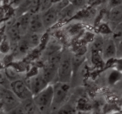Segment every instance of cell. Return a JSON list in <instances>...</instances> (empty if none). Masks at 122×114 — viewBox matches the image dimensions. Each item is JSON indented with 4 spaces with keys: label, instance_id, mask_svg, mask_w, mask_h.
I'll return each instance as SVG.
<instances>
[{
    "label": "cell",
    "instance_id": "obj_1",
    "mask_svg": "<svg viewBox=\"0 0 122 114\" xmlns=\"http://www.w3.org/2000/svg\"><path fill=\"white\" fill-rule=\"evenodd\" d=\"M73 74V57L67 51L62 53L57 69V81L70 84Z\"/></svg>",
    "mask_w": 122,
    "mask_h": 114
},
{
    "label": "cell",
    "instance_id": "obj_2",
    "mask_svg": "<svg viewBox=\"0 0 122 114\" xmlns=\"http://www.w3.org/2000/svg\"><path fill=\"white\" fill-rule=\"evenodd\" d=\"M53 86V99L51 111L54 112L66 104L69 90L70 85L68 83L56 81Z\"/></svg>",
    "mask_w": 122,
    "mask_h": 114
},
{
    "label": "cell",
    "instance_id": "obj_3",
    "mask_svg": "<svg viewBox=\"0 0 122 114\" xmlns=\"http://www.w3.org/2000/svg\"><path fill=\"white\" fill-rule=\"evenodd\" d=\"M53 99V86L49 84L45 89L33 97L37 109L41 113L51 110Z\"/></svg>",
    "mask_w": 122,
    "mask_h": 114
},
{
    "label": "cell",
    "instance_id": "obj_4",
    "mask_svg": "<svg viewBox=\"0 0 122 114\" xmlns=\"http://www.w3.org/2000/svg\"><path fill=\"white\" fill-rule=\"evenodd\" d=\"M0 96L3 109L8 113L16 108L21 103L20 99L9 88L2 87L0 89Z\"/></svg>",
    "mask_w": 122,
    "mask_h": 114
},
{
    "label": "cell",
    "instance_id": "obj_5",
    "mask_svg": "<svg viewBox=\"0 0 122 114\" xmlns=\"http://www.w3.org/2000/svg\"><path fill=\"white\" fill-rule=\"evenodd\" d=\"M10 90L21 102L33 98V95L28 85L21 79L11 82Z\"/></svg>",
    "mask_w": 122,
    "mask_h": 114
},
{
    "label": "cell",
    "instance_id": "obj_6",
    "mask_svg": "<svg viewBox=\"0 0 122 114\" xmlns=\"http://www.w3.org/2000/svg\"><path fill=\"white\" fill-rule=\"evenodd\" d=\"M29 87L32 93L33 97L45 89L50 84L44 78L42 74H39L32 76L29 80Z\"/></svg>",
    "mask_w": 122,
    "mask_h": 114
},
{
    "label": "cell",
    "instance_id": "obj_7",
    "mask_svg": "<svg viewBox=\"0 0 122 114\" xmlns=\"http://www.w3.org/2000/svg\"><path fill=\"white\" fill-rule=\"evenodd\" d=\"M41 15L43 23L46 29L52 27L57 22H58L59 11L54 5L51 8L46 10V11L41 13Z\"/></svg>",
    "mask_w": 122,
    "mask_h": 114
},
{
    "label": "cell",
    "instance_id": "obj_8",
    "mask_svg": "<svg viewBox=\"0 0 122 114\" xmlns=\"http://www.w3.org/2000/svg\"><path fill=\"white\" fill-rule=\"evenodd\" d=\"M101 52L105 61L117 57V44L113 38L104 40Z\"/></svg>",
    "mask_w": 122,
    "mask_h": 114
},
{
    "label": "cell",
    "instance_id": "obj_9",
    "mask_svg": "<svg viewBox=\"0 0 122 114\" xmlns=\"http://www.w3.org/2000/svg\"><path fill=\"white\" fill-rule=\"evenodd\" d=\"M46 29L43 23L41 13H37L32 14L29 26L28 32L42 35Z\"/></svg>",
    "mask_w": 122,
    "mask_h": 114
},
{
    "label": "cell",
    "instance_id": "obj_10",
    "mask_svg": "<svg viewBox=\"0 0 122 114\" xmlns=\"http://www.w3.org/2000/svg\"><path fill=\"white\" fill-rule=\"evenodd\" d=\"M39 13V0H23L17 8L19 16L26 13Z\"/></svg>",
    "mask_w": 122,
    "mask_h": 114
},
{
    "label": "cell",
    "instance_id": "obj_11",
    "mask_svg": "<svg viewBox=\"0 0 122 114\" xmlns=\"http://www.w3.org/2000/svg\"><path fill=\"white\" fill-rule=\"evenodd\" d=\"M32 14H33L29 12L26 13L19 16L17 20L15 21V24L20 30V33L22 37L26 35L28 33L29 26Z\"/></svg>",
    "mask_w": 122,
    "mask_h": 114
},
{
    "label": "cell",
    "instance_id": "obj_12",
    "mask_svg": "<svg viewBox=\"0 0 122 114\" xmlns=\"http://www.w3.org/2000/svg\"><path fill=\"white\" fill-rule=\"evenodd\" d=\"M80 8L70 4L59 12L58 22H66L72 19L77 13Z\"/></svg>",
    "mask_w": 122,
    "mask_h": 114
},
{
    "label": "cell",
    "instance_id": "obj_13",
    "mask_svg": "<svg viewBox=\"0 0 122 114\" xmlns=\"http://www.w3.org/2000/svg\"><path fill=\"white\" fill-rule=\"evenodd\" d=\"M110 23L115 26L122 22V4L111 8L108 14Z\"/></svg>",
    "mask_w": 122,
    "mask_h": 114
},
{
    "label": "cell",
    "instance_id": "obj_14",
    "mask_svg": "<svg viewBox=\"0 0 122 114\" xmlns=\"http://www.w3.org/2000/svg\"><path fill=\"white\" fill-rule=\"evenodd\" d=\"M20 30L15 23L10 25L7 30V38L11 43H19L21 38Z\"/></svg>",
    "mask_w": 122,
    "mask_h": 114
},
{
    "label": "cell",
    "instance_id": "obj_15",
    "mask_svg": "<svg viewBox=\"0 0 122 114\" xmlns=\"http://www.w3.org/2000/svg\"><path fill=\"white\" fill-rule=\"evenodd\" d=\"M42 35V34L28 32L26 35L23 36V38L29 49L35 48L40 44Z\"/></svg>",
    "mask_w": 122,
    "mask_h": 114
},
{
    "label": "cell",
    "instance_id": "obj_16",
    "mask_svg": "<svg viewBox=\"0 0 122 114\" xmlns=\"http://www.w3.org/2000/svg\"><path fill=\"white\" fill-rule=\"evenodd\" d=\"M4 72L7 78L11 82L20 79L19 77V71L13 66L8 65L6 66L4 69Z\"/></svg>",
    "mask_w": 122,
    "mask_h": 114
},
{
    "label": "cell",
    "instance_id": "obj_17",
    "mask_svg": "<svg viewBox=\"0 0 122 114\" xmlns=\"http://www.w3.org/2000/svg\"><path fill=\"white\" fill-rule=\"evenodd\" d=\"M56 114H76V109L73 106L69 104H64L54 112Z\"/></svg>",
    "mask_w": 122,
    "mask_h": 114
},
{
    "label": "cell",
    "instance_id": "obj_18",
    "mask_svg": "<svg viewBox=\"0 0 122 114\" xmlns=\"http://www.w3.org/2000/svg\"><path fill=\"white\" fill-rule=\"evenodd\" d=\"M113 39L116 44L122 41V22L120 23L113 29Z\"/></svg>",
    "mask_w": 122,
    "mask_h": 114
},
{
    "label": "cell",
    "instance_id": "obj_19",
    "mask_svg": "<svg viewBox=\"0 0 122 114\" xmlns=\"http://www.w3.org/2000/svg\"><path fill=\"white\" fill-rule=\"evenodd\" d=\"M53 5L52 0H39V13H42Z\"/></svg>",
    "mask_w": 122,
    "mask_h": 114
},
{
    "label": "cell",
    "instance_id": "obj_20",
    "mask_svg": "<svg viewBox=\"0 0 122 114\" xmlns=\"http://www.w3.org/2000/svg\"><path fill=\"white\" fill-rule=\"evenodd\" d=\"M0 85L1 87L10 89L11 82L8 80L6 76L4 69L0 71Z\"/></svg>",
    "mask_w": 122,
    "mask_h": 114
},
{
    "label": "cell",
    "instance_id": "obj_21",
    "mask_svg": "<svg viewBox=\"0 0 122 114\" xmlns=\"http://www.w3.org/2000/svg\"><path fill=\"white\" fill-rule=\"evenodd\" d=\"M11 49V43L7 38L2 39L0 42V53L2 54H7Z\"/></svg>",
    "mask_w": 122,
    "mask_h": 114
},
{
    "label": "cell",
    "instance_id": "obj_22",
    "mask_svg": "<svg viewBox=\"0 0 122 114\" xmlns=\"http://www.w3.org/2000/svg\"><path fill=\"white\" fill-rule=\"evenodd\" d=\"M70 2L69 1V0H62L60 2H58V3H56L55 4H53L54 5V7L58 10V11H60L64 9L65 7H66L68 5L70 4Z\"/></svg>",
    "mask_w": 122,
    "mask_h": 114
},
{
    "label": "cell",
    "instance_id": "obj_23",
    "mask_svg": "<svg viewBox=\"0 0 122 114\" xmlns=\"http://www.w3.org/2000/svg\"><path fill=\"white\" fill-rule=\"evenodd\" d=\"M70 4L76 6V7L81 8L85 5L86 0H69Z\"/></svg>",
    "mask_w": 122,
    "mask_h": 114
},
{
    "label": "cell",
    "instance_id": "obj_24",
    "mask_svg": "<svg viewBox=\"0 0 122 114\" xmlns=\"http://www.w3.org/2000/svg\"><path fill=\"white\" fill-rule=\"evenodd\" d=\"M122 4V0H109V5L110 8Z\"/></svg>",
    "mask_w": 122,
    "mask_h": 114
},
{
    "label": "cell",
    "instance_id": "obj_25",
    "mask_svg": "<svg viewBox=\"0 0 122 114\" xmlns=\"http://www.w3.org/2000/svg\"><path fill=\"white\" fill-rule=\"evenodd\" d=\"M117 57H122V41L117 44Z\"/></svg>",
    "mask_w": 122,
    "mask_h": 114
},
{
    "label": "cell",
    "instance_id": "obj_26",
    "mask_svg": "<svg viewBox=\"0 0 122 114\" xmlns=\"http://www.w3.org/2000/svg\"><path fill=\"white\" fill-rule=\"evenodd\" d=\"M23 0H11V5L13 7L17 8L23 2Z\"/></svg>",
    "mask_w": 122,
    "mask_h": 114
},
{
    "label": "cell",
    "instance_id": "obj_27",
    "mask_svg": "<svg viewBox=\"0 0 122 114\" xmlns=\"http://www.w3.org/2000/svg\"><path fill=\"white\" fill-rule=\"evenodd\" d=\"M110 114H122V110H120V111H114V112H112Z\"/></svg>",
    "mask_w": 122,
    "mask_h": 114
},
{
    "label": "cell",
    "instance_id": "obj_28",
    "mask_svg": "<svg viewBox=\"0 0 122 114\" xmlns=\"http://www.w3.org/2000/svg\"><path fill=\"white\" fill-rule=\"evenodd\" d=\"M62 0H52V4H55L56 3H58V2H60V1H61Z\"/></svg>",
    "mask_w": 122,
    "mask_h": 114
},
{
    "label": "cell",
    "instance_id": "obj_29",
    "mask_svg": "<svg viewBox=\"0 0 122 114\" xmlns=\"http://www.w3.org/2000/svg\"><path fill=\"white\" fill-rule=\"evenodd\" d=\"M1 109H3V108H2V104L1 103V102H0V111Z\"/></svg>",
    "mask_w": 122,
    "mask_h": 114
},
{
    "label": "cell",
    "instance_id": "obj_30",
    "mask_svg": "<svg viewBox=\"0 0 122 114\" xmlns=\"http://www.w3.org/2000/svg\"><path fill=\"white\" fill-rule=\"evenodd\" d=\"M2 65H1V63H0V71L2 70V69H2Z\"/></svg>",
    "mask_w": 122,
    "mask_h": 114
},
{
    "label": "cell",
    "instance_id": "obj_31",
    "mask_svg": "<svg viewBox=\"0 0 122 114\" xmlns=\"http://www.w3.org/2000/svg\"><path fill=\"white\" fill-rule=\"evenodd\" d=\"M8 114H10V113H8Z\"/></svg>",
    "mask_w": 122,
    "mask_h": 114
}]
</instances>
